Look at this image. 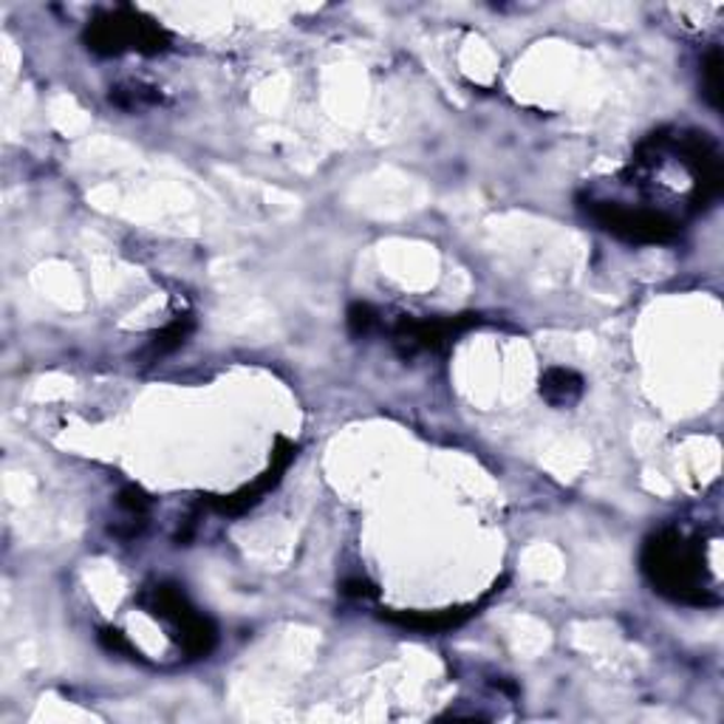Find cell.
<instances>
[{
  "label": "cell",
  "mask_w": 724,
  "mask_h": 724,
  "mask_svg": "<svg viewBox=\"0 0 724 724\" xmlns=\"http://www.w3.org/2000/svg\"><path fill=\"white\" fill-rule=\"evenodd\" d=\"M640 563L648 584L674 603L697 605V609L722 603L713 589L702 541L697 535H688L679 527H662L646 541Z\"/></svg>",
  "instance_id": "cell-1"
},
{
  "label": "cell",
  "mask_w": 724,
  "mask_h": 724,
  "mask_svg": "<svg viewBox=\"0 0 724 724\" xmlns=\"http://www.w3.org/2000/svg\"><path fill=\"white\" fill-rule=\"evenodd\" d=\"M139 603L150 617L162 619L164 626L170 628V637L176 640L187 660H205L219 646L216 623L205 612H198L191 598L182 591V586L164 584V580L148 586L139 594Z\"/></svg>",
  "instance_id": "cell-2"
},
{
  "label": "cell",
  "mask_w": 724,
  "mask_h": 724,
  "mask_svg": "<svg viewBox=\"0 0 724 724\" xmlns=\"http://www.w3.org/2000/svg\"><path fill=\"white\" fill-rule=\"evenodd\" d=\"M88 51L99 57H120L125 51L136 54H162L170 49L168 28L134 7H116L99 12L83 32Z\"/></svg>",
  "instance_id": "cell-3"
},
{
  "label": "cell",
  "mask_w": 724,
  "mask_h": 724,
  "mask_svg": "<svg viewBox=\"0 0 724 724\" xmlns=\"http://www.w3.org/2000/svg\"><path fill=\"white\" fill-rule=\"evenodd\" d=\"M584 210L600 230L628 244L662 246L674 244L683 235V221L668 210L648 205H623L609 198H586Z\"/></svg>",
  "instance_id": "cell-4"
},
{
  "label": "cell",
  "mask_w": 724,
  "mask_h": 724,
  "mask_svg": "<svg viewBox=\"0 0 724 724\" xmlns=\"http://www.w3.org/2000/svg\"><path fill=\"white\" fill-rule=\"evenodd\" d=\"M479 315H456V317H400L391 326V343L400 352L402 359H414L419 354L444 352L447 345L456 343L462 334L470 329H479Z\"/></svg>",
  "instance_id": "cell-5"
},
{
  "label": "cell",
  "mask_w": 724,
  "mask_h": 724,
  "mask_svg": "<svg viewBox=\"0 0 724 724\" xmlns=\"http://www.w3.org/2000/svg\"><path fill=\"white\" fill-rule=\"evenodd\" d=\"M297 458V444H292L289 439H278L272 451V462L263 473H260L258 479L253 484L241 487V490L230 492V495H219V499H210L207 506H210L212 513L219 515H244L249 513L255 504H258L267 492H272L274 487L281 484L283 473L289 470V465Z\"/></svg>",
  "instance_id": "cell-6"
},
{
  "label": "cell",
  "mask_w": 724,
  "mask_h": 724,
  "mask_svg": "<svg viewBox=\"0 0 724 724\" xmlns=\"http://www.w3.org/2000/svg\"><path fill=\"white\" fill-rule=\"evenodd\" d=\"M476 614H479V605H456V609H442V612H385L382 619L400 628H410L416 634H444L465 626Z\"/></svg>",
  "instance_id": "cell-7"
},
{
  "label": "cell",
  "mask_w": 724,
  "mask_h": 724,
  "mask_svg": "<svg viewBox=\"0 0 724 724\" xmlns=\"http://www.w3.org/2000/svg\"><path fill=\"white\" fill-rule=\"evenodd\" d=\"M586 391L584 377L572 368H547L541 377V396L552 408H572L580 402Z\"/></svg>",
  "instance_id": "cell-8"
},
{
  "label": "cell",
  "mask_w": 724,
  "mask_h": 724,
  "mask_svg": "<svg viewBox=\"0 0 724 724\" xmlns=\"http://www.w3.org/2000/svg\"><path fill=\"white\" fill-rule=\"evenodd\" d=\"M193 329H196L193 315H176L164 329H159L154 338H150V357H168V354L179 352L193 334Z\"/></svg>",
  "instance_id": "cell-9"
},
{
  "label": "cell",
  "mask_w": 724,
  "mask_h": 724,
  "mask_svg": "<svg viewBox=\"0 0 724 724\" xmlns=\"http://www.w3.org/2000/svg\"><path fill=\"white\" fill-rule=\"evenodd\" d=\"M111 102L122 111H145L162 102V94L142 83H122L111 88Z\"/></svg>",
  "instance_id": "cell-10"
},
{
  "label": "cell",
  "mask_w": 724,
  "mask_h": 724,
  "mask_svg": "<svg viewBox=\"0 0 724 724\" xmlns=\"http://www.w3.org/2000/svg\"><path fill=\"white\" fill-rule=\"evenodd\" d=\"M702 94L713 108H722V51L713 46L702 60Z\"/></svg>",
  "instance_id": "cell-11"
},
{
  "label": "cell",
  "mask_w": 724,
  "mask_h": 724,
  "mask_svg": "<svg viewBox=\"0 0 724 724\" xmlns=\"http://www.w3.org/2000/svg\"><path fill=\"white\" fill-rule=\"evenodd\" d=\"M345 323H348V331H352V338L366 340L371 338L373 331L382 329V317L380 311L373 309L371 303H354L348 315H345Z\"/></svg>",
  "instance_id": "cell-12"
},
{
  "label": "cell",
  "mask_w": 724,
  "mask_h": 724,
  "mask_svg": "<svg viewBox=\"0 0 724 724\" xmlns=\"http://www.w3.org/2000/svg\"><path fill=\"white\" fill-rule=\"evenodd\" d=\"M120 510L125 515H136V518H148V510H150V495L142 487L131 484L125 487V490L120 492Z\"/></svg>",
  "instance_id": "cell-13"
},
{
  "label": "cell",
  "mask_w": 724,
  "mask_h": 724,
  "mask_svg": "<svg viewBox=\"0 0 724 724\" xmlns=\"http://www.w3.org/2000/svg\"><path fill=\"white\" fill-rule=\"evenodd\" d=\"M99 642H102V648L111 651V654H125L131 656V660H139V651L131 646V640H127L120 628H102V631H99Z\"/></svg>",
  "instance_id": "cell-14"
},
{
  "label": "cell",
  "mask_w": 724,
  "mask_h": 724,
  "mask_svg": "<svg viewBox=\"0 0 724 724\" xmlns=\"http://www.w3.org/2000/svg\"><path fill=\"white\" fill-rule=\"evenodd\" d=\"M343 594L345 598H354V600H368V598H377L380 589H377L371 580H366V577H348V580H343Z\"/></svg>",
  "instance_id": "cell-15"
}]
</instances>
